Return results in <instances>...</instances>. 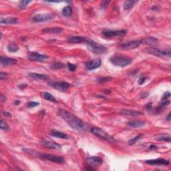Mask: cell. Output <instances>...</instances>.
<instances>
[{"instance_id":"obj_1","label":"cell","mask_w":171,"mask_h":171,"mask_svg":"<svg viewBox=\"0 0 171 171\" xmlns=\"http://www.w3.org/2000/svg\"><path fill=\"white\" fill-rule=\"evenodd\" d=\"M59 115L64 120L67 124L73 128L77 131H85L88 129V124L78 117L67 112V110L61 109L59 111Z\"/></svg>"},{"instance_id":"obj_2","label":"cell","mask_w":171,"mask_h":171,"mask_svg":"<svg viewBox=\"0 0 171 171\" xmlns=\"http://www.w3.org/2000/svg\"><path fill=\"white\" fill-rule=\"evenodd\" d=\"M110 61L116 66L126 67L132 63V59L128 56L116 54L110 57Z\"/></svg>"},{"instance_id":"obj_3","label":"cell","mask_w":171,"mask_h":171,"mask_svg":"<svg viewBox=\"0 0 171 171\" xmlns=\"http://www.w3.org/2000/svg\"><path fill=\"white\" fill-rule=\"evenodd\" d=\"M85 43L88 45V49L92 51V52L94 53H97V54H103L105 53L108 51V49L106 47H104V45L99 44V43L95 42L94 41L92 40V39L86 37L85 39Z\"/></svg>"},{"instance_id":"obj_4","label":"cell","mask_w":171,"mask_h":171,"mask_svg":"<svg viewBox=\"0 0 171 171\" xmlns=\"http://www.w3.org/2000/svg\"><path fill=\"white\" fill-rule=\"evenodd\" d=\"M144 51L148 54L156 55V56L160 57H168V58H170L171 55L170 49H160L155 48V47H148V48L145 49Z\"/></svg>"},{"instance_id":"obj_5","label":"cell","mask_w":171,"mask_h":171,"mask_svg":"<svg viewBox=\"0 0 171 171\" xmlns=\"http://www.w3.org/2000/svg\"><path fill=\"white\" fill-rule=\"evenodd\" d=\"M90 131L93 134L95 135V136H98V138L103 139V140L108 141L109 142L113 143L116 142V140H115L112 136H111L110 135H109L107 132H104V131L102 130V129L97 128V127H92V128H91Z\"/></svg>"},{"instance_id":"obj_6","label":"cell","mask_w":171,"mask_h":171,"mask_svg":"<svg viewBox=\"0 0 171 171\" xmlns=\"http://www.w3.org/2000/svg\"><path fill=\"white\" fill-rule=\"evenodd\" d=\"M47 85L49 86H50L51 88H52L55 90H57L58 91H60V92H66V91L68 90L69 86H70V84L69 83L66 82V81H49L47 83Z\"/></svg>"},{"instance_id":"obj_7","label":"cell","mask_w":171,"mask_h":171,"mask_svg":"<svg viewBox=\"0 0 171 171\" xmlns=\"http://www.w3.org/2000/svg\"><path fill=\"white\" fill-rule=\"evenodd\" d=\"M55 17H56V14L53 13L37 14L32 17V21L35 23L45 22V21L52 20Z\"/></svg>"},{"instance_id":"obj_8","label":"cell","mask_w":171,"mask_h":171,"mask_svg":"<svg viewBox=\"0 0 171 171\" xmlns=\"http://www.w3.org/2000/svg\"><path fill=\"white\" fill-rule=\"evenodd\" d=\"M127 32L125 29H121V30H110V29H104L102 31V34L104 36L108 38L114 37H122L126 35Z\"/></svg>"},{"instance_id":"obj_9","label":"cell","mask_w":171,"mask_h":171,"mask_svg":"<svg viewBox=\"0 0 171 171\" xmlns=\"http://www.w3.org/2000/svg\"><path fill=\"white\" fill-rule=\"evenodd\" d=\"M39 158L45 159V160L51 161V162L59 163V164H63L65 162V160L63 157L56 156V155L49 154H40L38 155Z\"/></svg>"},{"instance_id":"obj_10","label":"cell","mask_w":171,"mask_h":171,"mask_svg":"<svg viewBox=\"0 0 171 171\" xmlns=\"http://www.w3.org/2000/svg\"><path fill=\"white\" fill-rule=\"evenodd\" d=\"M142 44L140 40H132L128 42L122 43L118 45V48L123 50H128V49H135Z\"/></svg>"},{"instance_id":"obj_11","label":"cell","mask_w":171,"mask_h":171,"mask_svg":"<svg viewBox=\"0 0 171 171\" xmlns=\"http://www.w3.org/2000/svg\"><path fill=\"white\" fill-rule=\"evenodd\" d=\"M85 162L89 166L94 169L102 164L103 160L99 156H90L85 159Z\"/></svg>"},{"instance_id":"obj_12","label":"cell","mask_w":171,"mask_h":171,"mask_svg":"<svg viewBox=\"0 0 171 171\" xmlns=\"http://www.w3.org/2000/svg\"><path fill=\"white\" fill-rule=\"evenodd\" d=\"M48 58V56L44 54H40L37 52H31L28 55V59L33 61H43Z\"/></svg>"},{"instance_id":"obj_13","label":"cell","mask_w":171,"mask_h":171,"mask_svg":"<svg viewBox=\"0 0 171 171\" xmlns=\"http://www.w3.org/2000/svg\"><path fill=\"white\" fill-rule=\"evenodd\" d=\"M101 64H102V60L99 58H96L93 60L87 61L85 63V66L89 70H94L95 69L100 67Z\"/></svg>"},{"instance_id":"obj_14","label":"cell","mask_w":171,"mask_h":171,"mask_svg":"<svg viewBox=\"0 0 171 171\" xmlns=\"http://www.w3.org/2000/svg\"><path fill=\"white\" fill-rule=\"evenodd\" d=\"M41 144L43 146L46 147L47 148L53 149V150H61V146L57 143H55L52 141H49L47 140H42L41 141Z\"/></svg>"},{"instance_id":"obj_15","label":"cell","mask_w":171,"mask_h":171,"mask_svg":"<svg viewBox=\"0 0 171 171\" xmlns=\"http://www.w3.org/2000/svg\"><path fill=\"white\" fill-rule=\"evenodd\" d=\"M146 163L150 165H166V166L169 164V161L163 158H158L146 160Z\"/></svg>"},{"instance_id":"obj_16","label":"cell","mask_w":171,"mask_h":171,"mask_svg":"<svg viewBox=\"0 0 171 171\" xmlns=\"http://www.w3.org/2000/svg\"><path fill=\"white\" fill-rule=\"evenodd\" d=\"M29 77L32 79H35V80H47V79L49 78V77L46 74L34 72L29 73Z\"/></svg>"},{"instance_id":"obj_17","label":"cell","mask_w":171,"mask_h":171,"mask_svg":"<svg viewBox=\"0 0 171 171\" xmlns=\"http://www.w3.org/2000/svg\"><path fill=\"white\" fill-rule=\"evenodd\" d=\"M0 61L1 63L3 66H8V65H15L17 63V60L13 58H9V57L1 56L0 57Z\"/></svg>"},{"instance_id":"obj_18","label":"cell","mask_w":171,"mask_h":171,"mask_svg":"<svg viewBox=\"0 0 171 171\" xmlns=\"http://www.w3.org/2000/svg\"><path fill=\"white\" fill-rule=\"evenodd\" d=\"M86 37L81 36H71L67 39V41L70 43H80L85 41Z\"/></svg>"},{"instance_id":"obj_19","label":"cell","mask_w":171,"mask_h":171,"mask_svg":"<svg viewBox=\"0 0 171 171\" xmlns=\"http://www.w3.org/2000/svg\"><path fill=\"white\" fill-rule=\"evenodd\" d=\"M120 113L123 115H126V116H137L142 115V113L136 110H128V109H122L120 110Z\"/></svg>"},{"instance_id":"obj_20","label":"cell","mask_w":171,"mask_h":171,"mask_svg":"<svg viewBox=\"0 0 171 171\" xmlns=\"http://www.w3.org/2000/svg\"><path fill=\"white\" fill-rule=\"evenodd\" d=\"M42 32L45 33H61L63 32V29L59 27H49V28H45L42 29Z\"/></svg>"},{"instance_id":"obj_21","label":"cell","mask_w":171,"mask_h":171,"mask_svg":"<svg viewBox=\"0 0 171 171\" xmlns=\"http://www.w3.org/2000/svg\"><path fill=\"white\" fill-rule=\"evenodd\" d=\"M0 23L1 24H16L18 23V19L15 17L1 18L0 20Z\"/></svg>"},{"instance_id":"obj_22","label":"cell","mask_w":171,"mask_h":171,"mask_svg":"<svg viewBox=\"0 0 171 171\" xmlns=\"http://www.w3.org/2000/svg\"><path fill=\"white\" fill-rule=\"evenodd\" d=\"M140 41L142 44L152 45L156 44L157 42H158V39L156 38V37H146V38L141 39Z\"/></svg>"},{"instance_id":"obj_23","label":"cell","mask_w":171,"mask_h":171,"mask_svg":"<svg viewBox=\"0 0 171 171\" xmlns=\"http://www.w3.org/2000/svg\"><path fill=\"white\" fill-rule=\"evenodd\" d=\"M146 122L140 120H133L127 122V125L132 128H141L145 126Z\"/></svg>"},{"instance_id":"obj_24","label":"cell","mask_w":171,"mask_h":171,"mask_svg":"<svg viewBox=\"0 0 171 171\" xmlns=\"http://www.w3.org/2000/svg\"><path fill=\"white\" fill-rule=\"evenodd\" d=\"M50 134L51 136H52L53 137H56V138H59L61 139L68 138V136H67V135L66 134L61 132H58V131H56V130H52Z\"/></svg>"},{"instance_id":"obj_25","label":"cell","mask_w":171,"mask_h":171,"mask_svg":"<svg viewBox=\"0 0 171 171\" xmlns=\"http://www.w3.org/2000/svg\"><path fill=\"white\" fill-rule=\"evenodd\" d=\"M41 97L46 100H49V101H51V102H57V100L55 99V97L53 96L52 94H51L50 93L43 92L42 94H41Z\"/></svg>"},{"instance_id":"obj_26","label":"cell","mask_w":171,"mask_h":171,"mask_svg":"<svg viewBox=\"0 0 171 171\" xmlns=\"http://www.w3.org/2000/svg\"><path fill=\"white\" fill-rule=\"evenodd\" d=\"M71 14H72V9L71 7L69 5H67V6L64 7L62 9V15L65 17H70Z\"/></svg>"},{"instance_id":"obj_27","label":"cell","mask_w":171,"mask_h":171,"mask_svg":"<svg viewBox=\"0 0 171 171\" xmlns=\"http://www.w3.org/2000/svg\"><path fill=\"white\" fill-rule=\"evenodd\" d=\"M136 3V1H126L124 3L123 7L125 10H130L134 6L135 3Z\"/></svg>"},{"instance_id":"obj_28","label":"cell","mask_w":171,"mask_h":171,"mask_svg":"<svg viewBox=\"0 0 171 171\" xmlns=\"http://www.w3.org/2000/svg\"><path fill=\"white\" fill-rule=\"evenodd\" d=\"M64 67V64L61 62H54L50 65V68L53 70H56Z\"/></svg>"},{"instance_id":"obj_29","label":"cell","mask_w":171,"mask_h":171,"mask_svg":"<svg viewBox=\"0 0 171 171\" xmlns=\"http://www.w3.org/2000/svg\"><path fill=\"white\" fill-rule=\"evenodd\" d=\"M142 136H143V134H142L138 135V136L134 137V138L130 139V140L128 142V144L129 145H130V146H132V145H134V144H136V143L138 142V141L140 140V139L142 138Z\"/></svg>"},{"instance_id":"obj_30","label":"cell","mask_w":171,"mask_h":171,"mask_svg":"<svg viewBox=\"0 0 171 171\" xmlns=\"http://www.w3.org/2000/svg\"><path fill=\"white\" fill-rule=\"evenodd\" d=\"M7 49H8L9 52H16V51H18L19 47L14 43H9L7 45Z\"/></svg>"},{"instance_id":"obj_31","label":"cell","mask_w":171,"mask_h":171,"mask_svg":"<svg viewBox=\"0 0 171 171\" xmlns=\"http://www.w3.org/2000/svg\"><path fill=\"white\" fill-rule=\"evenodd\" d=\"M0 128H1V130H9V125L7 124V122H5V120H0Z\"/></svg>"},{"instance_id":"obj_32","label":"cell","mask_w":171,"mask_h":171,"mask_svg":"<svg viewBox=\"0 0 171 171\" xmlns=\"http://www.w3.org/2000/svg\"><path fill=\"white\" fill-rule=\"evenodd\" d=\"M156 139L159 141H164V142H170V137L167 135H161L156 138Z\"/></svg>"},{"instance_id":"obj_33","label":"cell","mask_w":171,"mask_h":171,"mask_svg":"<svg viewBox=\"0 0 171 171\" xmlns=\"http://www.w3.org/2000/svg\"><path fill=\"white\" fill-rule=\"evenodd\" d=\"M31 1H21L19 2V8L20 9H23L27 7V5L30 3Z\"/></svg>"},{"instance_id":"obj_34","label":"cell","mask_w":171,"mask_h":171,"mask_svg":"<svg viewBox=\"0 0 171 171\" xmlns=\"http://www.w3.org/2000/svg\"><path fill=\"white\" fill-rule=\"evenodd\" d=\"M111 79H112V77H102L97 79V81L99 83H104L111 80Z\"/></svg>"},{"instance_id":"obj_35","label":"cell","mask_w":171,"mask_h":171,"mask_svg":"<svg viewBox=\"0 0 171 171\" xmlns=\"http://www.w3.org/2000/svg\"><path fill=\"white\" fill-rule=\"evenodd\" d=\"M146 79H147V77L146 76V75H143V74L141 75L140 76V77H139V79H138V83H139V85L143 84V83H144L145 82V81H146Z\"/></svg>"},{"instance_id":"obj_36","label":"cell","mask_w":171,"mask_h":171,"mask_svg":"<svg viewBox=\"0 0 171 171\" xmlns=\"http://www.w3.org/2000/svg\"><path fill=\"white\" fill-rule=\"evenodd\" d=\"M67 67H68L69 70L70 71H72V72L73 71H75V69H76V65L74 64H72V63H67Z\"/></svg>"},{"instance_id":"obj_37","label":"cell","mask_w":171,"mask_h":171,"mask_svg":"<svg viewBox=\"0 0 171 171\" xmlns=\"http://www.w3.org/2000/svg\"><path fill=\"white\" fill-rule=\"evenodd\" d=\"M39 104V102H29L27 104V106L28 108H34V107L38 106Z\"/></svg>"},{"instance_id":"obj_38","label":"cell","mask_w":171,"mask_h":171,"mask_svg":"<svg viewBox=\"0 0 171 171\" xmlns=\"http://www.w3.org/2000/svg\"><path fill=\"white\" fill-rule=\"evenodd\" d=\"M110 3V1H103L101 2V8L102 9H106L108 6V3Z\"/></svg>"},{"instance_id":"obj_39","label":"cell","mask_w":171,"mask_h":171,"mask_svg":"<svg viewBox=\"0 0 171 171\" xmlns=\"http://www.w3.org/2000/svg\"><path fill=\"white\" fill-rule=\"evenodd\" d=\"M170 97V93L169 92H166L164 94H163V96L162 97V100H168Z\"/></svg>"},{"instance_id":"obj_40","label":"cell","mask_w":171,"mask_h":171,"mask_svg":"<svg viewBox=\"0 0 171 171\" xmlns=\"http://www.w3.org/2000/svg\"><path fill=\"white\" fill-rule=\"evenodd\" d=\"M7 77V73L3 72V71H1V72L0 73V79H1V80H3V79H5Z\"/></svg>"},{"instance_id":"obj_41","label":"cell","mask_w":171,"mask_h":171,"mask_svg":"<svg viewBox=\"0 0 171 171\" xmlns=\"http://www.w3.org/2000/svg\"><path fill=\"white\" fill-rule=\"evenodd\" d=\"M6 100V97H5L4 95L1 94V102H4Z\"/></svg>"},{"instance_id":"obj_42","label":"cell","mask_w":171,"mask_h":171,"mask_svg":"<svg viewBox=\"0 0 171 171\" xmlns=\"http://www.w3.org/2000/svg\"><path fill=\"white\" fill-rule=\"evenodd\" d=\"M148 93L145 92V93H142V94L140 95V96L142 98H146V97L148 96Z\"/></svg>"},{"instance_id":"obj_43","label":"cell","mask_w":171,"mask_h":171,"mask_svg":"<svg viewBox=\"0 0 171 171\" xmlns=\"http://www.w3.org/2000/svg\"><path fill=\"white\" fill-rule=\"evenodd\" d=\"M3 114L4 115V116H7V117H10L11 116V114H9L8 112H3Z\"/></svg>"},{"instance_id":"obj_44","label":"cell","mask_w":171,"mask_h":171,"mask_svg":"<svg viewBox=\"0 0 171 171\" xmlns=\"http://www.w3.org/2000/svg\"><path fill=\"white\" fill-rule=\"evenodd\" d=\"M27 86V84H21L19 85V88L20 89H24L25 88H26Z\"/></svg>"},{"instance_id":"obj_45","label":"cell","mask_w":171,"mask_h":171,"mask_svg":"<svg viewBox=\"0 0 171 171\" xmlns=\"http://www.w3.org/2000/svg\"><path fill=\"white\" fill-rule=\"evenodd\" d=\"M170 117H171V114H170H170H168V116H167V118H166V120H167V121H170V119H171V118H170Z\"/></svg>"},{"instance_id":"obj_46","label":"cell","mask_w":171,"mask_h":171,"mask_svg":"<svg viewBox=\"0 0 171 171\" xmlns=\"http://www.w3.org/2000/svg\"><path fill=\"white\" fill-rule=\"evenodd\" d=\"M19 103H20V102H19V100H17V101H15V102H14V104H15V105H17V104H19Z\"/></svg>"},{"instance_id":"obj_47","label":"cell","mask_w":171,"mask_h":171,"mask_svg":"<svg viewBox=\"0 0 171 171\" xmlns=\"http://www.w3.org/2000/svg\"><path fill=\"white\" fill-rule=\"evenodd\" d=\"M152 148H154V149H156V147L155 146H154V145H152V146H150V149H152Z\"/></svg>"}]
</instances>
